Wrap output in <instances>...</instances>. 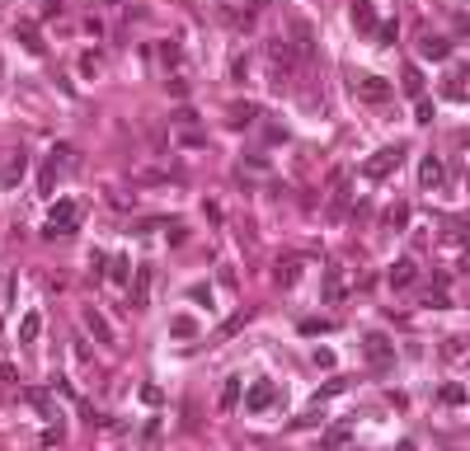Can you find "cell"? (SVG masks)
Wrapping results in <instances>:
<instances>
[{
    "label": "cell",
    "mask_w": 470,
    "mask_h": 451,
    "mask_svg": "<svg viewBox=\"0 0 470 451\" xmlns=\"http://www.w3.org/2000/svg\"><path fill=\"white\" fill-rule=\"evenodd\" d=\"M353 94L362 99V104H371V108H381V104H391V80L386 76H371V71H362V76H353Z\"/></svg>",
    "instance_id": "1"
},
{
    "label": "cell",
    "mask_w": 470,
    "mask_h": 451,
    "mask_svg": "<svg viewBox=\"0 0 470 451\" xmlns=\"http://www.w3.org/2000/svg\"><path fill=\"white\" fill-rule=\"evenodd\" d=\"M80 221V202H71V198H61V202H52V216H48V226H43V235H71Z\"/></svg>",
    "instance_id": "2"
},
{
    "label": "cell",
    "mask_w": 470,
    "mask_h": 451,
    "mask_svg": "<svg viewBox=\"0 0 470 451\" xmlns=\"http://www.w3.org/2000/svg\"><path fill=\"white\" fill-rule=\"evenodd\" d=\"M400 160H405V151H400V146H386V151H376V156H367L358 174L376 184V179H386V174H395V169H400Z\"/></svg>",
    "instance_id": "3"
},
{
    "label": "cell",
    "mask_w": 470,
    "mask_h": 451,
    "mask_svg": "<svg viewBox=\"0 0 470 451\" xmlns=\"http://www.w3.org/2000/svg\"><path fill=\"white\" fill-rule=\"evenodd\" d=\"M329 184H334V193H329L325 221H334V226H339L343 216H348V202H353V188H348V169H334V174H329Z\"/></svg>",
    "instance_id": "4"
},
{
    "label": "cell",
    "mask_w": 470,
    "mask_h": 451,
    "mask_svg": "<svg viewBox=\"0 0 470 451\" xmlns=\"http://www.w3.org/2000/svg\"><path fill=\"white\" fill-rule=\"evenodd\" d=\"M278 399H283V390H278L268 376H259V381L245 390V414H263V409H268V404H278Z\"/></svg>",
    "instance_id": "5"
},
{
    "label": "cell",
    "mask_w": 470,
    "mask_h": 451,
    "mask_svg": "<svg viewBox=\"0 0 470 451\" xmlns=\"http://www.w3.org/2000/svg\"><path fill=\"white\" fill-rule=\"evenodd\" d=\"M362 357L376 367V372H386V367L395 362V344L386 339V334H367L362 339Z\"/></svg>",
    "instance_id": "6"
},
{
    "label": "cell",
    "mask_w": 470,
    "mask_h": 451,
    "mask_svg": "<svg viewBox=\"0 0 470 451\" xmlns=\"http://www.w3.org/2000/svg\"><path fill=\"white\" fill-rule=\"evenodd\" d=\"M447 184V165L438 156H423L418 160V188H428V193H438Z\"/></svg>",
    "instance_id": "7"
},
{
    "label": "cell",
    "mask_w": 470,
    "mask_h": 451,
    "mask_svg": "<svg viewBox=\"0 0 470 451\" xmlns=\"http://www.w3.org/2000/svg\"><path fill=\"white\" fill-rule=\"evenodd\" d=\"M151 282H156V268L141 264V268H136V282H132V306H136V311L151 306Z\"/></svg>",
    "instance_id": "8"
},
{
    "label": "cell",
    "mask_w": 470,
    "mask_h": 451,
    "mask_svg": "<svg viewBox=\"0 0 470 451\" xmlns=\"http://www.w3.org/2000/svg\"><path fill=\"white\" fill-rule=\"evenodd\" d=\"M348 14H353V28H358V33H376V28H381L376 10H371V0H353V10H348Z\"/></svg>",
    "instance_id": "9"
},
{
    "label": "cell",
    "mask_w": 470,
    "mask_h": 451,
    "mask_svg": "<svg viewBox=\"0 0 470 451\" xmlns=\"http://www.w3.org/2000/svg\"><path fill=\"white\" fill-rule=\"evenodd\" d=\"M418 56H428V61H447V56H451V43L438 38V33H423V38H418Z\"/></svg>",
    "instance_id": "10"
},
{
    "label": "cell",
    "mask_w": 470,
    "mask_h": 451,
    "mask_svg": "<svg viewBox=\"0 0 470 451\" xmlns=\"http://www.w3.org/2000/svg\"><path fill=\"white\" fill-rule=\"evenodd\" d=\"M414 277H418V264H414V259H395V264H391V287H395V292L414 287Z\"/></svg>",
    "instance_id": "11"
},
{
    "label": "cell",
    "mask_w": 470,
    "mask_h": 451,
    "mask_svg": "<svg viewBox=\"0 0 470 451\" xmlns=\"http://www.w3.org/2000/svg\"><path fill=\"white\" fill-rule=\"evenodd\" d=\"M348 282H343V264H325V301H343Z\"/></svg>",
    "instance_id": "12"
},
{
    "label": "cell",
    "mask_w": 470,
    "mask_h": 451,
    "mask_svg": "<svg viewBox=\"0 0 470 451\" xmlns=\"http://www.w3.org/2000/svg\"><path fill=\"white\" fill-rule=\"evenodd\" d=\"M24 169H28V156H24V151H19V156H10V165L0 169V193L19 184V179H24Z\"/></svg>",
    "instance_id": "13"
},
{
    "label": "cell",
    "mask_w": 470,
    "mask_h": 451,
    "mask_svg": "<svg viewBox=\"0 0 470 451\" xmlns=\"http://www.w3.org/2000/svg\"><path fill=\"white\" fill-rule=\"evenodd\" d=\"M85 329H90V334H94V339H99V344H113V329H108V319L99 315V311H94V306H85Z\"/></svg>",
    "instance_id": "14"
},
{
    "label": "cell",
    "mask_w": 470,
    "mask_h": 451,
    "mask_svg": "<svg viewBox=\"0 0 470 451\" xmlns=\"http://www.w3.org/2000/svg\"><path fill=\"white\" fill-rule=\"evenodd\" d=\"M240 399H245V381H240V376H226V386H221L216 404H221V409H240Z\"/></svg>",
    "instance_id": "15"
},
{
    "label": "cell",
    "mask_w": 470,
    "mask_h": 451,
    "mask_svg": "<svg viewBox=\"0 0 470 451\" xmlns=\"http://www.w3.org/2000/svg\"><path fill=\"white\" fill-rule=\"evenodd\" d=\"M38 334H43V315H38V311H28L24 319H19V344H38Z\"/></svg>",
    "instance_id": "16"
},
{
    "label": "cell",
    "mask_w": 470,
    "mask_h": 451,
    "mask_svg": "<svg viewBox=\"0 0 470 451\" xmlns=\"http://www.w3.org/2000/svg\"><path fill=\"white\" fill-rule=\"evenodd\" d=\"M226 113H231V123H235V127H249V123L259 118V108H254V104H231Z\"/></svg>",
    "instance_id": "17"
},
{
    "label": "cell",
    "mask_w": 470,
    "mask_h": 451,
    "mask_svg": "<svg viewBox=\"0 0 470 451\" xmlns=\"http://www.w3.org/2000/svg\"><path fill=\"white\" fill-rule=\"evenodd\" d=\"M108 277H113V282H127L132 277V259L127 254H113V259H108Z\"/></svg>",
    "instance_id": "18"
},
{
    "label": "cell",
    "mask_w": 470,
    "mask_h": 451,
    "mask_svg": "<svg viewBox=\"0 0 470 451\" xmlns=\"http://www.w3.org/2000/svg\"><path fill=\"white\" fill-rule=\"evenodd\" d=\"M19 43H24V48H28L33 56H43V52H48V48H43V38H38V28H33V24H19Z\"/></svg>",
    "instance_id": "19"
},
{
    "label": "cell",
    "mask_w": 470,
    "mask_h": 451,
    "mask_svg": "<svg viewBox=\"0 0 470 451\" xmlns=\"http://www.w3.org/2000/svg\"><path fill=\"white\" fill-rule=\"evenodd\" d=\"M52 188H57V160H48L38 169V193H52Z\"/></svg>",
    "instance_id": "20"
},
{
    "label": "cell",
    "mask_w": 470,
    "mask_h": 451,
    "mask_svg": "<svg viewBox=\"0 0 470 451\" xmlns=\"http://www.w3.org/2000/svg\"><path fill=\"white\" fill-rule=\"evenodd\" d=\"M447 235L461 240V244H470V216H456V221H447Z\"/></svg>",
    "instance_id": "21"
},
{
    "label": "cell",
    "mask_w": 470,
    "mask_h": 451,
    "mask_svg": "<svg viewBox=\"0 0 470 451\" xmlns=\"http://www.w3.org/2000/svg\"><path fill=\"white\" fill-rule=\"evenodd\" d=\"M52 160H57V169H76V165H80V160H76V146H57Z\"/></svg>",
    "instance_id": "22"
},
{
    "label": "cell",
    "mask_w": 470,
    "mask_h": 451,
    "mask_svg": "<svg viewBox=\"0 0 470 451\" xmlns=\"http://www.w3.org/2000/svg\"><path fill=\"white\" fill-rule=\"evenodd\" d=\"M405 221H409V202H395L391 212H386V226H395V231H405Z\"/></svg>",
    "instance_id": "23"
},
{
    "label": "cell",
    "mask_w": 470,
    "mask_h": 451,
    "mask_svg": "<svg viewBox=\"0 0 470 451\" xmlns=\"http://www.w3.org/2000/svg\"><path fill=\"white\" fill-rule=\"evenodd\" d=\"M273 277H278V282H283V287H292V282H296V277H301V264H296V259H287V268H278V273H273Z\"/></svg>",
    "instance_id": "24"
},
{
    "label": "cell",
    "mask_w": 470,
    "mask_h": 451,
    "mask_svg": "<svg viewBox=\"0 0 470 451\" xmlns=\"http://www.w3.org/2000/svg\"><path fill=\"white\" fill-rule=\"evenodd\" d=\"M405 90H409V94H423V76H418V66H405Z\"/></svg>",
    "instance_id": "25"
},
{
    "label": "cell",
    "mask_w": 470,
    "mask_h": 451,
    "mask_svg": "<svg viewBox=\"0 0 470 451\" xmlns=\"http://www.w3.org/2000/svg\"><path fill=\"white\" fill-rule=\"evenodd\" d=\"M170 329H174V334H179V339H188V334H198V324H193V319H188V315H179V319H170Z\"/></svg>",
    "instance_id": "26"
},
{
    "label": "cell",
    "mask_w": 470,
    "mask_h": 451,
    "mask_svg": "<svg viewBox=\"0 0 470 451\" xmlns=\"http://www.w3.org/2000/svg\"><path fill=\"white\" fill-rule=\"evenodd\" d=\"M343 442H348V423H339V428L325 432V447H343Z\"/></svg>",
    "instance_id": "27"
},
{
    "label": "cell",
    "mask_w": 470,
    "mask_h": 451,
    "mask_svg": "<svg viewBox=\"0 0 470 451\" xmlns=\"http://www.w3.org/2000/svg\"><path fill=\"white\" fill-rule=\"evenodd\" d=\"M438 395H442V404H466V390L461 386H442Z\"/></svg>",
    "instance_id": "28"
},
{
    "label": "cell",
    "mask_w": 470,
    "mask_h": 451,
    "mask_svg": "<svg viewBox=\"0 0 470 451\" xmlns=\"http://www.w3.org/2000/svg\"><path fill=\"white\" fill-rule=\"evenodd\" d=\"M24 399L38 404V409H52V395H48V390H24Z\"/></svg>",
    "instance_id": "29"
},
{
    "label": "cell",
    "mask_w": 470,
    "mask_h": 451,
    "mask_svg": "<svg viewBox=\"0 0 470 451\" xmlns=\"http://www.w3.org/2000/svg\"><path fill=\"white\" fill-rule=\"evenodd\" d=\"M80 71H85V76H94V71H99V56L85 52V56H80Z\"/></svg>",
    "instance_id": "30"
},
{
    "label": "cell",
    "mask_w": 470,
    "mask_h": 451,
    "mask_svg": "<svg viewBox=\"0 0 470 451\" xmlns=\"http://www.w3.org/2000/svg\"><path fill=\"white\" fill-rule=\"evenodd\" d=\"M245 71H249V61H245V56H235V61H231V80H245Z\"/></svg>",
    "instance_id": "31"
},
{
    "label": "cell",
    "mask_w": 470,
    "mask_h": 451,
    "mask_svg": "<svg viewBox=\"0 0 470 451\" xmlns=\"http://www.w3.org/2000/svg\"><path fill=\"white\" fill-rule=\"evenodd\" d=\"M301 329H306V334H325V329H329V319H306Z\"/></svg>",
    "instance_id": "32"
},
{
    "label": "cell",
    "mask_w": 470,
    "mask_h": 451,
    "mask_svg": "<svg viewBox=\"0 0 470 451\" xmlns=\"http://www.w3.org/2000/svg\"><path fill=\"white\" fill-rule=\"evenodd\" d=\"M160 56H165V66H174V61H179V48H174V43H165V48H160Z\"/></svg>",
    "instance_id": "33"
},
{
    "label": "cell",
    "mask_w": 470,
    "mask_h": 451,
    "mask_svg": "<svg viewBox=\"0 0 470 451\" xmlns=\"http://www.w3.org/2000/svg\"><path fill=\"white\" fill-rule=\"evenodd\" d=\"M418 123H433V104H428V99H418V113H414Z\"/></svg>",
    "instance_id": "34"
},
{
    "label": "cell",
    "mask_w": 470,
    "mask_h": 451,
    "mask_svg": "<svg viewBox=\"0 0 470 451\" xmlns=\"http://www.w3.org/2000/svg\"><path fill=\"white\" fill-rule=\"evenodd\" d=\"M179 141H183V146H203V141H207V132H183Z\"/></svg>",
    "instance_id": "35"
},
{
    "label": "cell",
    "mask_w": 470,
    "mask_h": 451,
    "mask_svg": "<svg viewBox=\"0 0 470 451\" xmlns=\"http://www.w3.org/2000/svg\"><path fill=\"white\" fill-rule=\"evenodd\" d=\"M376 43H395V24H381V28H376Z\"/></svg>",
    "instance_id": "36"
},
{
    "label": "cell",
    "mask_w": 470,
    "mask_h": 451,
    "mask_svg": "<svg viewBox=\"0 0 470 451\" xmlns=\"http://www.w3.org/2000/svg\"><path fill=\"white\" fill-rule=\"evenodd\" d=\"M395 451H418V447H414V442H400V447H395Z\"/></svg>",
    "instance_id": "37"
}]
</instances>
